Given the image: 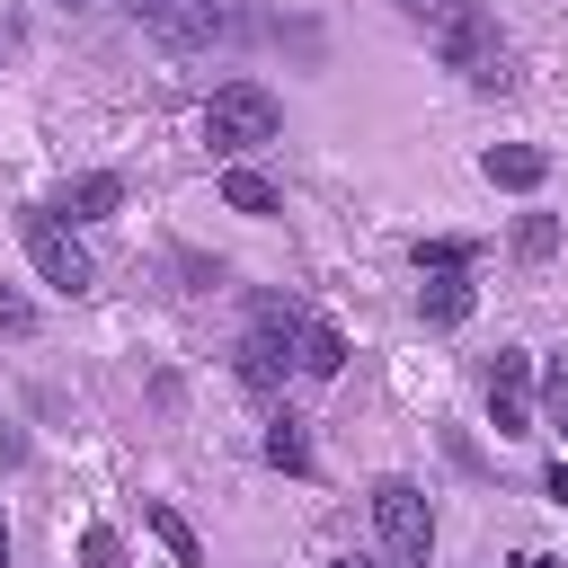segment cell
Masks as SVG:
<instances>
[{"label":"cell","instance_id":"1","mask_svg":"<svg viewBox=\"0 0 568 568\" xmlns=\"http://www.w3.org/2000/svg\"><path fill=\"white\" fill-rule=\"evenodd\" d=\"M426 36H435V62L462 71L470 89H506V80H515V71H506V36H497V18H488L479 0H435V9H426Z\"/></svg>","mask_w":568,"mask_h":568},{"label":"cell","instance_id":"2","mask_svg":"<svg viewBox=\"0 0 568 568\" xmlns=\"http://www.w3.org/2000/svg\"><path fill=\"white\" fill-rule=\"evenodd\" d=\"M275 133H284V98H275L266 80H231V89L204 98V142H213V160H248V151H266Z\"/></svg>","mask_w":568,"mask_h":568},{"label":"cell","instance_id":"3","mask_svg":"<svg viewBox=\"0 0 568 568\" xmlns=\"http://www.w3.org/2000/svg\"><path fill=\"white\" fill-rule=\"evenodd\" d=\"M142 27H151L169 53H213V44L257 36V9H248V0H160Z\"/></svg>","mask_w":568,"mask_h":568},{"label":"cell","instance_id":"4","mask_svg":"<svg viewBox=\"0 0 568 568\" xmlns=\"http://www.w3.org/2000/svg\"><path fill=\"white\" fill-rule=\"evenodd\" d=\"M18 248H27V266H36L53 293H89V284H98V257L71 240V222H53V204H27V213H18Z\"/></svg>","mask_w":568,"mask_h":568},{"label":"cell","instance_id":"5","mask_svg":"<svg viewBox=\"0 0 568 568\" xmlns=\"http://www.w3.org/2000/svg\"><path fill=\"white\" fill-rule=\"evenodd\" d=\"M373 524H382V550L399 568H426L435 559V506L417 479H373Z\"/></svg>","mask_w":568,"mask_h":568},{"label":"cell","instance_id":"6","mask_svg":"<svg viewBox=\"0 0 568 568\" xmlns=\"http://www.w3.org/2000/svg\"><path fill=\"white\" fill-rule=\"evenodd\" d=\"M284 373H293V302H257V328L240 337V382L284 390Z\"/></svg>","mask_w":568,"mask_h":568},{"label":"cell","instance_id":"7","mask_svg":"<svg viewBox=\"0 0 568 568\" xmlns=\"http://www.w3.org/2000/svg\"><path fill=\"white\" fill-rule=\"evenodd\" d=\"M488 426L506 444L532 435V355L524 346H497V364H488Z\"/></svg>","mask_w":568,"mask_h":568},{"label":"cell","instance_id":"8","mask_svg":"<svg viewBox=\"0 0 568 568\" xmlns=\"http://www.w3.org/2000/svg\"><path fill=\"white\" fill-rule=\"evenodd\" d=\"M293 373H311V382H337V373H346L337 320H320V311H302V302H293Z\"/></svg>","mask_w":568,"mask_h":568},{"label":"cell","instance_id":"9","mask_svg":"<svg viewBox=\"0 0 568 568\" xmlns=\"http://www.w3.org/2000/svg\"><path fill=\"white\" fill-rule=\"evenodd\" d=\"M479 178L506 186V195H532V186L550 178V151H541V142H488V151H479Z\"/></svg>","mask_w":568,"mask_h":568},{"label":"cell","instance_id":"10","mask_svg":"<svg viewBox=\"0 0 568 568\" xmlns=\"http://www.w3.org/2000/svg\"><path fill=\"white\" fill-rule=\"evenodd\" d=\"M124 204V178L115 169H80V178H62V195H53V222H106Z\"/></svg>","mask_w":568,"mask_h":568},{"label":"cell","instance_id":"11","mask_svg":"<svg viewBox=\"0 0 568 568\" xmlns=\"http://www.w3.org/2000/svg\"><path fill=\"white\" fill-rule=\"evenodd\" d=\"M470 302H479L470 266H462V275H426V284H417V320H426V328H462V320H470Z\"/></svg>","mask_w":568,"mask_h":568},{"label":"cell","instance_id":"12","mask_svg":"<svg viewBox=\"0 0 568 568\" xmlns=\"http://www.w3.org/2000/svg\"><path fill=\"white\" fill-rule=\"evenodd\" d=\"M142 524H151V541H160L178 568H204V541H195V524H186L169 497H142Z\"/></svg>","mask_w":568,"mask_h":568},{"label":"cell","instance_id":"13","mask_svg":"<svg viewBox=\"0 0 568 568\" xmlns=\"http://www.w3.org/2000/svg\"><path fill=\"white\" fill-rule=\"evenodd\" d=\"M222 204H231V213H248V222H275V213H284V195H275L257 169H240V160L222 169Z\"/></svg>","mask_w":568,"mask_h":568},{"label":"cell","instance_id":"14","mask_svg":"<svg viewBox=\"0 0 568 568\" xmlns=\"http://www.w3.org/2000/svg\"><path fill=\"white\" fill-rule=\"evenodd\" d=\"M408 257H417V275H462V266L479 257V240H453V231H435V240H417Z\"/></svg>","mask_w":568,"mask_h":568},{"label":"cell","instance_id":"15","mask_svg":"<svg viewBox=\"0 0 568 568\" xmlns=\"http://www.w3.org/2000/svg\"><path fill=\"white\" fill-rule=\"evenodd\" d=\"M266 462L293 470V479L311 470V435H302V417H275V426H266Z\"/></svg>","mask_w":568,"mask_h":568},{"label":"cell","instance_id":"16","mask_svg":"<svg viewBox=\"0 0 568 568\" xmlns=\"http://www.w3.org/2000/svg\"><path fill=\"white\" fill-rule=\"evenodd\" d=\"M550 248H559V222H550V213H524V222H515V257H524V266H541Z\"/></svg>","mask_w":568,"mask_h":568},{"label":"cell","instance_id":"17","mask_svg":"<svg viewBox=\"0 0 568 568\" xmlns=\"http://www.w3.org/2000/svg\"><path fill=\"white\" fill-rule=\"evenodd\" d=\"M80 568H133V559H124V541H115L106 524H89V532H80Z\"/></svg>","mask_w":568,"mask_h":568},{"label":"cell","instance_id":"18","mask_svg":"<svg viewBox=\"0 0 568 568\" xmlns=\"http://www.w3.org/2000/svg\"><path fill=\"white\" fill-rule=\"evenodd\" d=\"M0 337H36V302L18 284H0Z\"/></svg>","mask_w":568,"mask_h":568},{"label":"cell","instance_id":"19","mask_svg":"<svg viewBox=\"0 0 568 568\" xmlns=\"http://www.w3.org/2000/svg\"><path fill=\"white\" fill-rule=\"evenodd\" d=\"M18 462H27V435H18L9 417H0V470H18Z\"/></svg>","mask_w":568,"mask_h":568},{"label":"cell","instance_id":"20","mask_svg":"<svg viewBox=\"0 0 568 568\" xmlns=\"http://www.w3.org/2000/svg\"><path fill=\"white\" fill-rule=\"evenodd\" d=\"M541 488H550V497H559V506H568V462H559V470H550V479H541Z\"/></svg>","mask_w":568,"mask_h":568},{"label":"cell","instance_id":"21","mask_svg":"<svg viewBox=\"0 0 568 568\" xmlns=\"http://www.w3.org/2000/svg\"><path fill=\"white\" fill-rule=\"evenodd\" d=\"M506 568H559V559H532V550H524V559H506Z\"/></svg>","mask_w":568,"mask_h":568},{"label":"cell","instance_id":"22","mask_svg":"<svg viewBox=\"0 0 568 568\" xmlns=\"http://www.w3.org/2000/svg\"><path fill=\"white\" fill-rule=\"evenodd\" d=\"M124 9H133V18H151V9H160V0H124Z\"/></svg>","mask_w":568,"mask_h":568},{"label":"cell","instance_id":"23","mask_svg":"<svg viewBox=\"0 0 568 568\" xmlns=\"http://www.w3.org/2000/svg\"><path fill=\"white\" fill-rule=\"evenodd\" d=\"M0 568H9V515H0Z\"/></svg>","mask_w":568,"mask_h":568},{"label":"cell","instance_id":"24","mask_svg":"<svg viewBox=\"0 0 568 568\" xmlns=\"http://www.w3.org/2000/svg\"><path fill=\"white\" fill-rule=\"evenodd\" d=\"M337 568H364V559H337Z\"/></svg>","mask_w":568,"mask_h":568},{"label":"cell","instance_id":"25","mask_svg":"<svg viewBox=\"0 0 568 568\" xmlns=\"http://www.w3.org/2000/svg\"><path fill=\"white\" fill-rule=\"evenodd\" d=\"M559 435H568V408H559Z\"/></svg>","mask_w":568,"mask_h":568},{"label":"cell","instance_id":"26","mask_svg":"<svg viewBox=\"0 0 568 568\" xmlns=\"http://www.w3.org/2000/svg\"><path fill=\"white\" fill-rule=\"evenodd\" d=\"M62 9H80V0H62Z\"/></svg>","mask_w":568,"mask_h":568},{"label":"cell","instance_id":"27","mask_svg":"<svg viewBox=\"0 0 568 568\" xmlns=\"http://www.w3.org/2000/svg\"><path fill=\"white\" fill-rule=\"evenodd\" d=\"M408 9H426V0H408Z\"/></svg>","mask_w":568,"mask_h":568}]
</instances>
